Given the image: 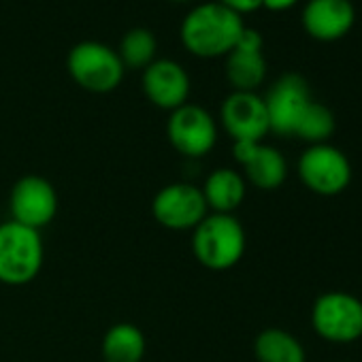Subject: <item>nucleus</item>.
Masks as SVG:
<instances>
[{
  "mask_svg": "<svg viewBox=\"0 0 362 362\" xmlns=\"http://www.w3.org/2000/svg\"><path fill=\"white\" fill-rule=\"evenodd\" d=\"M243 30V16L214 0L194 7L184 18L179 39L181 45L199 58H220L233 52Z\"/></svg>",
  "mask_w": 362,
  "mask_h": 362,
  "instance_id": "obj_1",
  "label": "nucleus"
},
{
  "mask_svg": "<svg viewBox=\"0 0 362 362\" xmlns=\"http://www.w3.org/2000/svg\"><path fill=\"white\" fill-rule=\"evenodd\" d=\"M194 258L209 271H228L245 254V230L230 214H207L192 230Z\"/></svg>",
  "mask_w": 362,
  "mask_h": 362,
  "instance_id": "obj_2",
  "label": "nucleus"
},
{
  "mask_svg": "<svg viewBox=\"0 0 362 362\" xmlns=\"http://www.w3.org/2000/svg\"><path fill=\"white\" fill-rule=\"evenodd\" d=\"M41 233L13 220L0 224V284L26 286L43 269Z\"/></svg>",
  "mask_w": 362,
  "mask_h": 362,
  "instance_id": "obj_3",
  "label": "nucleus"
},
{
  "mask_svg": "<svg viewBox=\"0 0 362 362\" xmlns=\"http://www.w3.org/2000/svg\"><path fill=\"white\" fill-rule=\"evenodd\" d=\"M66 69L73 81L92 94L113 92L122 83L126 71L117 52L100 41L77 43L69 52Z\"/></svg>",
  "mask_w": 362,
  "mask_h": 362,
  "instance_id": "obj_4",
  "label": "nucleus"
},
{
  "mask_svg": "<svg viewBox=\"0 0 362 362\" xmlns=\"http://www.w3.org/2000/svg\"><path fill=\"white\" fill-rule=\"evenodd\" d=\"M311 326L330 343H354L362 337V300L349 292H324L311 309Z\"/></svg>",
  "mask_w": 362,
  "mask_h": 362,
  "instance_id": "obj_5",
  "label": "nucleus"
},
{
  "mask_svg": "<svg viewBox=\"0 0 362 362\" xmlns=\"http://www.w3.org/2000/svg\"><path fill=\"white\" fill-rule=\"evenodd\" d=\"M298 177L317 197H337L351 181L347 156L328 143L309 145L298 158Z\"/></svg>",
  "mask_w": 362,
  "mask_h": 362,
  "instance_id": "obj_6",
  "label": "nucleus"
},
{
  "mask_svg": "<svg viewBox=\"0 0 362 362\" xmlns=\"http://www.w3.org/2000/svg\"><path fill=\"white\" fill-rule=\"evenodd\" d=\"M166 136L181 156L203 158L216 147L218 124L207 109L186 103L170 111L166 122Z\"/></svg>",
  "mask_w": 362,
  "mask_h": 362,
  "instance_id": "obj_7",
  "label": "nucleus"
},
{
  "mask_svg": "<svg viewBox=\"0 0 362 362\" xmlns=\"http://www.w3.org/2000/svg\"><path fill=\"white\" fill-rule=\"evenodd\" d=\"M203 190L192 184H168L151 201V214L168 230H194L207 218Z\"/></svg>",
  "mask_w": 362,
  "mask_h": 362,
  "instance_id": "obj_8",
  "label": "nucleus"
},
{
  "mask_svg": "<svg viewBox=\"0 0 362 362\" xmlns=\"http://www.w3.org/2000/svg\"><path fill=\"white\" fill-rule=\"evenodd\" d=\"M264 105L269 113L271 132L281 136H294L296 126L311 103V92L303 75L286 73L267 92Z\"/></svg>",
  "mask_w": 362,
  "mask_h": 362,
  "instance_id": "obj_9",
  "label": "nucleus"
},
{
  "mask_svg": "<svg viewBox=\"0 0 362 362\" xmlns=\"http://www.w3.org/2000/svg\"><path fill=\"white\" fill-rule=\"evenodd\" d=\"M9 207L13 222L41 230L58 214V194L47 179L39 175H26L13 186Z\"/></svg>",
  "mask_w": 362,
  "mask_h": 362,
  "instance_id": "obj_10",
  "label": "nucleus"
},
{
  "mask_svg": "<svg viewBox=\"0 0 362 362\" xmlns=\"http://www.w3.org/2000/svg\"><path fill=\"white\" fill-rule=\"evenodd\" d=\"M224 130L235 143H260L269 132V113L264 98L256 92H233L220 109Z\"/></svg>",
  "mask_w": 362,
  "mask_h": 362,
  "instance_id": "obj_11",
  "label": "nucleus"
},
{
  "mask_svg": "<svg viewBox=\"0 0 362 362\" xmlns=\"http://www.w3.org/2000/svg\"><path fill=\"white\" fill-rule=\"evenodd\" d=\"M143 92L147 100L158 109L175 111L188 103L190 77L181 64L168 58H156L143 71Z\"/></svg>",
  "mask_w": 362,
  "mask_h": 362,
  "instance_id": "obj_12",
  "label": "nucleus"
},
{
  "mask_svg": "<svg viewBox=\"0 0 362 362\" xmlns=\"http://www.w3.org/2000/svg\"><path fill=\"white\" fill-rule=\"evenodd\" d=\"M262 45V35L245 26L237 45L226 56V77L237 92H256V88L264 81L267 60Z\"/></svg>",
  "mask_w": 362,
  "mask_h": 362,
  "instance_id": "obj_13",
  "label": "nucleus"
},
{
  "mask_svg": "<svg viewBox=\"0 0 362 362\" xmlns=\"http://www.w3.org/2000/svg\"><path fill=\"white\" fill-rule=\"evenodd\" d=\"M235 160L243 168V179H247L258 190H277L286 177L288 164L279 149L260 143H235Z\"/></svg>",
  "mask_w": 362,
  "mask_h": 362,
  "instance_id": "obj_14",
  "label": "nucleus"
},
{
  "mask_svg": "<svg viewBox=\"0 0 362 362\" xmlns=\"http://www.w3.org/2000/svg\"><path fill=\"white\" fill-rule=\"evenodd\" d=\"M356 22V7L351 0H307L303 7L305 30L320 41L341 39Z\"/></svg>",
  "mask_w": 362,
  "mask_h": 362,
  "instance_id": "obj_15",
  "label": "nucleus"
},
{
  "mask_svg": "<svg viewBox=\"0 0 362 362\" xmlns=\"http://www.w3.org/2000/svg\"><path fill=\"white\" fill-rule=\"evenodd\" d=\"M207 207L214 214H235L245 201V179L235 168H216L201 188Z\"/></svg>",
  "mask_w": 362,
  "mask_h": 362,
  "instance_id": "obj_16",
  "label": "nucleus"
},
{
  "mask_svg": "<svg viewBox=\"0 0 362 362\" xmlns=\"http://www.w3.org/2000/svg\"><path fill=\"white\" fill-rule=\"evenodd\" d=\"M145 356V334L130 322L113 324L103 337L105 362H141Z\"/></svg>",
  "mask_w": 362,
  "mask_h": 362,
  "instance_id": "obj_17",
  "label": "nucleus"
},
{
  "mask_svg": "<svg viewBox=\"0 0 362 362\" xmlns=\"http://www.w3.org/2000/svg\"><path fill=\"white\" fill-rule=\"evenodd\" d=\"M254 351L258 362H307L303 343L281 328L262 330L254 341Z\"/></svg>",
  "mask_w": 362,
  "mask_h": 362,
  "instance_id": "obj_18",
  "label": "nucleus"
},
{
  "mask_svg": "<svg viewBox=\"0 0 362 362\" xmlns=\"http://www.w3.org/2000/svg\"><path fill=\"white\" fill-rule=\"evenodd\" d=\"M156 54H158V39L147 28L128 30L122 37L119 49H117V56H119L124 66L143 69V71L156 60Z\"/></svg>",
  "mask_w": 362,
  "mask_h": 362,
  "instance_id": "obj_19",
  "label": "nucleus"
},
{
  "mask_svg": "<svg viewBox=\"0 0 362 362\" xmlns=\"http://www.w3.org/2000/svg\"><path fill=\"white\" fill-rule=\"evenodd\" d=\"M334 126H337V122H334L332 111H330L326 105L311 100V103H309V107H307V111L303 113V117H300L298 126H296L294 136H298V139L307 141L309 145L326 143V141L332 136Z\"/></svg>",
  "mask_w": 362,
  "mask_h": 362,
  "instance_id": "obj_20",
  "label": "nucleus"
},
{
  "mask_svg": "<svg viewBox=\"0 0 362 362\" xmlns=\"http://www.w3.org/2000/svg\"><path fill=\"white\" fill-rule=\"evenodd\" d=\"M218 3H222L224 7L233 9L235 13L243 16V13H252L256 9L262 7V0H218Z\"/></svg>",
  "mask_w": 362,
  "mask_h": 362,
  "instance_id": "obj_21",
  "label": "nucleus"
},
{
  "mask_svg": "<svg viewBox=\"0 0 362 362\" xmlns=\"http://www.w3.org/2000/svg\"><path fill=\"white\" fill-rule=\"evenodd\" d=\"M292 5H296V0H262V7L271 11H284V9H290Z\"/></svg>",
  "mask_w": 362,
  "mask_h": 362,
  "instance_id": "obj_22",
  "label": "nucleus"
},
{
  "mask_svg": "<svg viewBox=\"0 0 362 362\" xmlns=\"http://www.w3.org/2000/svg\"><path fill=\"white\" fill-rule=\"evenodd\" d=\"M179 3H188V0H179Z\"/></svg>",
  "mask_w": 362,
  "mask_h": 362,
  "instance_id": "obj_23",
  "label": "nucleus"
}]
</instances>
